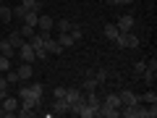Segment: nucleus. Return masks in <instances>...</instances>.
Segmentation results:
<instances>
[{
  "mask_svg": "<svg viewBox=\"0 0 157 118\" xmlns=\"http://www.w3.org/2000/svg\"><path fill=\"white\" fill-rule=\"evenodd\" d=\"M16 55L21 58L24 63H34V61H37V55H34V47L29 45V42H24V45L18 47V53H16Z\"/></svg>",
  "mask_w": 157,
  "mask_h": 118,
  "instance_id": "nucleus-1",
  "label": "nucleus"
},
{
  "mask_svg": "<svg viewBox=\"0 0 157 118\" xmlns=\"http://www.w3.org/2000/svg\"><path fill=\"white\" fill-rule=\"evenodd\" d=\"M141 76H144V81L147 84H155V79H157V61L152 58L149 63H147V68L141 71Z\"/></svg>",
  "mask_w": 157,
  "mask_h": 118,
  "instance_id": "nucleus-2",
  "label": "nucleus"
},
{
  "mask_svg": "<svg viewBox=\"0 0 157 118\" xmlns=\"http://www.w3.org/2000/svg\"><path fill=\"white\" fill-rule=\"evenodd\" d=\"M118 97H121V108H123V105H134V102H139V95H136L134 89H121V92H118Z\"/></svg>",
  "mask_w": 157,
  "mask_h": 118,
  "instance_id": "nucleus-3",
  "label": "nucleus"
},
{
  "mask_svg": "<svg viewBox=\"0 0 157 118\" xmlns=\"http://www.w3.org/2000/svg\"><path fill=\"white\" fill-rule=\"evenodd\" d=\"M118 32H131V29H134V16H131V13H123V16L118 18Z\"/></svg>",
  "mask_w": 157,
  "mask_h": 118,
  "instance_id": "nucleus-4",
  "label": "nucleus"
},
{
  "mask_svg": "<svg viewBox=\"0 0 157 118\" xmlns=\"http://www.w3.org/2000/svg\"><path fill=\"white\" fill-rule=\"evenodd\" d=\"M97 116H102V118H118V116H121V110H118V108L105 105V102H100V108H97Z\"/></svg>",
  "mask_w": 157,
  "mask_h": 118,
  "instance_id": "nucleus-5",
  "label": "nucleus"
},
{
  "mask_svg": "<svg viewBox=\"0 0 157 118\" xmlns=\"http://www.w3.org/2000/svg\"><path fill=\"white\" fill-rule=\"evenodd\" d=\"M16 73H18V79H21V81H29V79L34 76V68H32V63H21V66L16 68Z\"/></svg>",
  "mask_w": 157,
  "mask_h": 118,
  "instance_id": "nucleus-6",
  "label": "nucleus"
},
{
  "mask_svg": "<svg viewBox=\"0 0 157 118\" xmlns=\"http://www.w3.org/2000/svg\"><path fill=\"white\" fill-rule=\"evenodd\" d=\"M16 47L8 42V39H0V55H6V58H16Z\"/></svg>",
  "mask_w": 157,
  "mask_h": 118,
  "instance_id": "nucleus-7",
  "label": "nucleus"
},
{
  "mask_svg": "<svg viewBox=\"0 0 157 118\" xmlns=\"http://www.w3.org/2000/svg\"><path fill=\"white\" fill-rule=\"evenodd\" d=\"M45 50L50 53V55H60V53H63V47H60V42H58V39H50V37H47Z\"/></svg>",
  "mask_w": 157,
  "mask_h": 118,
  "instance_id": "nucleus-8",
  "label": "nucleus"
},
{
  "mask_svg": "<svg viewBox=\"0 0 157 118\" xmlns=\"http://www.w3.org/2000/svg\"><path fill=\"white\" fill-rule=\"evenodd\" d=\"M37 26L42 29V32H50V29H55V21H52V16H42V13H39Z\"/></svg>",
  "mask_w": 157,
  "mask_h": 118,
  "instance_id": "nucleus-9",
  "label": "nucleus"
},
{
  "mask_svg": "<svg viewBox=\"0 0 157 118\" xmlns=\"http://www.w3.org/2000/svg\"><path fill=\"white\" fill-rule=\"evenodd\" d=\"M21 21L26 24V26H34V29H37V21H39V11H26V16H24Z\"/></svg>",
  "mask_w": 157,
  "mask_h": 118,
  "instance_id": "nucleus-10",
  "label": "nucleus"
},
{
  "mask_svg": "<svg viewBox=\"0 0 157 118\" xmlns=\"http://www.w3.org/2000/svg\"><path fill=\"white\" fill-rule=\"evenodd\" d=\"M6 39H8V42H11V45H13V47H16V50H18V47H21V45H24V42H26V39H24V37H21V32H11V34H8V37H6Z\"/></svg>",
  "mask_w": 157,
  "mask_h": 118,
  "instance_id": "nucleus-11",
  "label": "nucleus"
},
{
  "mask_svg": "<svg viewBox=\"0 0 157 118\" xmlns=\"http://www.w3.org/2000/svg\"><path fill=\"white\" fill-rule=\"evenodd\" d=\"M81 97H84V92H81V89H68V87H66V102H68V105L76 102V100H81Z\"/></svg>",
  "mask_w": 157,
  "mask_h": 118,
  "instance_id": "nucleus-12",
  "label": "nucleus"
},
{
  "mask_svg": "<svg viewBox=\"0 0 157 118\" xmlns=\"http://www.w3.org/2000/svg\"><path fill=\"white\" fill-rule=\"evenodd\" d=\"M58 42H60V47H63V50H66V47H73V45H76V42H73V37H71L68 32H60Z\"/></svg>",
  "mask_w": 157,
  "mask_h": 118,
  "instance_id": "nucleus-13",
  "label": "nucleus"
},
{
  "mask_svg": "<svg viewBox=\"0 0 157 118\" xmlns=\"http://www.w3.org/2000/svg\"><path fill=\"white\" fill-rule=\"evenodd\" d=\"M11 18H13V11L6 6V3H0V21H3V24H8Z\"/></svg>",
  "mask_w": 157,
  "mask_h": 118,
  "instance_id": "nucleus-14",
  "label": "nucleus"
},
{
  "mask_svg": "<svg viewBox=\"0 0 157 118\" xmlns=\"http://www.w3.org/2000/svg\"><path fill=\"white\" fill-rule=\"evenodd\" d=\"M92 76H94L97 87H102V84L107 81V71H105V68H97V71H92Z\"/></svg>",
  "mask_w": 157,
  "mask_h": 118,
  "instance_id": "nucleus-15",
  "label": "nucleus"
},
{
  "mask_svg": "<svg viewBox=\"0 0 157 118\" xmlns=\"http://www.w3.org/2000/svg\"><path fill=\"white\" fill-rule=\"evenodd\" d=\"M97 89V81H94V76L92 73H86V79H84V87H81V92H94Z\"/></svg>",
  "mask_w": 157,
  "mask_h": 118,
  "instance_id": "nucleus-16",
  "label": "nucleus"
},
{
  "mask_svg": "<svg viewBox=\"0 0 157 118\" xmlns=\"http://www.w3.org/2000/svg\"><path fill=\"white\" fill-rule=\"evenodd\" d=\"M102 102H105V105H110V108H118V110H121V97H118L115 92H110V95H107Z\"/></svg>",
  "mask_w": 157,
  "mask_h": 118,
  "instance_id": "nucleus-17",
  "label": "nucleus"
},
{
  "mask_svg": "<svg viewBox=\"0 0 157 118\" xmlns=\"http://www.w3.org/2000/svg\"><path fill=\"white\" fill-rule=\"evenodd\" d=\"M52 113H58V116L68 113V102L66 100H55V102H52Z\"/></svg>",
  "mask_w": 157,
  "mask_h": 118,
  "instance_id": "nucleus-18",
  "label": "nucleus"
},
{
  "mask_svg": "<svg viewBox=\"0 0 157 118\" xmlns=\"http://www.w3.org/2000/svg\"><path fill=\"white\" fill-rule=\"evenodd\" d=\"M26 89L32 92V95H37V97H42V92H45V87L39 84V81H32V84H26Z\"/></svg>",
  "mask_w": 157,
  "mask_h": 118,
  "instance_id": "nucleus-19",
  "label": "nucleus"
},
{
  "mask_svg": "<svg viewBox=\"0 0 157 118\" xmlns=\"http://www.w3.org/2000/svg\"><path fill=\"white\" fill-rule=\"evenodd\" d=\"M21 6L26 8V11H39V6H42V0H21Z\"/></svg>",
  "mask_w": 157,
  "mask_h": 118,
  "instance_id": "nucleus-20",
  "label": "nucleus"
},
{
  "mask_svg": "<svg viewBox=\"0 0 157 118\" xmlns=\"http://www.w3.org/2000/svg\"><path fill=\"white\" fill-rule=\"evenodd\" d=\"M105 37L110 39V42L118 37V26H115V24H107V26H105Z\"/></svg>",
  "mask_w": 157,
  "mask_h": 118,
  "instance_id": "nucleus-21",
  "label": "nucleus"
},
{
  "mask_svg": "<svg viewBox=\"0 0 157 118\" xmlns=\"http://www.w3.org/2000/svg\"><path fill=\"white\" fill-rule=\"evenodd\" d=\"M6 79H8V84H21V79H18V73L13 71V68H8V71H6Z\"/></svg>",
  "mask_w": 157,
  "mask_h": 118,
  "instance_id": "nucleus-22",
  "label": "nucleus"
},
{
  "mask_svg": "<svg viewBox=\"0 0 157 118\" xmlns=\"http://www.w3.org/2000/svg\"><path fill=\"white\" fill-rule=\"evenodd\" d=\"M78 116H81V118H92V116H97V108H92V105H84Z\"/></svg>",
  "mask_w": 157,
  "mask_h": 118,
  "instance_id": "nucleus-23",
  "label": "nucleus"
},
{
  "mask_svg": "<svg viewBox=\"0 0 157 118\" xmlns=\"http://www.w3.org/2000/svg\"><path fill=\"white\" fill-rule=\"evenodd\" d=\"M73 24L68 21V18H60V21H55V29H60V32H71Z\"/></svg>",
  "mask_w": 157,
  "mask_h": 118,
  "instance_id": "nucleus-24",
  "label": "nucleus"
},
{
  "mask_svg": "<svg viewBox=\"0 0 157 118\" xmlns=\"http://www.w3.org/2000/svg\"><path fill=\"white\" fill-rule=\"evenodd\" d=\"M68 34H71V37H73V42H81V37H84V32H81V29L76 26V24H73V26H71V32H68Z\"/></svg>",
  "mask_w": 157,
  "mask_h": 118,
  "instance_id": "nucleus-25",
  "label": "nucleus"
},
{
  "mask_svg": "<svg viewBox=\"0 0 157 118\" xmlns=\"http://www.w3.org/2000/svg\"><path fill=\"white\" fill-rule=\"evenodd\" d=\"M8 68H13V66H11V58H6V55H0V73H6Z\"/></svg>",
  "mask_w": 157,
  "mask_h": 118,
  "instance_id": "nucleus-26",
  "label": "nucleus"
},
{
  "mask_svg": "<svg viewBox=\"0 0 157 118\" xmlns=\"http://www.w3.org/2000/svg\"><path fill=\"white\" fill-rule=\"evenodd\" d=\"M126 47H131V50H136V47H139V37H136L134 32H128V45Z\"/></svg>",
  "mask_w": 157,
  "mask_h": 118,
  "instance_id": "nucleus-27",
  "label": "nucleus"
},
{
  "mask_svg": "<svg viewBox=\"0 0 157 118\" xmlns=\"http://www.w3.org/2000/svg\"><path fill=\"white\" fill-rule=\"evenodd\" d=\"M52 97H55V100H66V87H55V89H52Z\"/></svg>",
  "mask_w": 157,
  "mask_h": 118,
  "instance_id": "nucleus-28",
  "label": "nucleus"
},
{
  "mask_svg": "<svg viewBox=\"0 0 157 118\" xmlns=\"http://www.w3.org/2000/svg\"><path fill=\"white\" fill-rule=\"evenodd\" d=\"M141 100H144V102H149V105H157V95H155V92H152V89L147 92V95L141 97Z\"/></svg>",
  "mask_w": 157,
  "mask_h": 118,
  "instance_id": "nucleus-29",
  "label": "nucleus"
},
{
  "mask_svg": "<svg viewBox=\"0 0 157 118\" xmlns=\"http://www.w3.org/2000/svg\"><path fill=\"white\" fill-rule=\"evenodd\" d=\"M8 79H6V73H0V95H6V89H8Z\"/></svg>",
  "mask_w": 157,
  "mask_h": 118,
  "instance_id": "nucleus-30",
  "label": "nucleus"
},
{
  "mask_svg": "<svg viewBox=\"0 0 157 118\" xmlns=\"http://www.w3.org/2000/svg\"><path fill=\"white\" fill-rule=\"evenodd\" d=\"M18 32H21V37L26 39V37H32V34H34V26H26V24H24V26L18 29Z\"/></svg>",
  "mask_w": 157,
  "mask_h": 118,
  "instance_id": "nucleus-31",
  "label": "nucleus"
},
{
  "mask_svg": "<svg viewBox=\"0 0 157 118\" xmlns=\"http://www.w3.org/2000/svg\"><path fill=\"white\" fill-rule=\"evenodd\" d=\"M13 16H16V18H24V16H26V8H24V6H16V8H13Z\"/></svg>",
  "mask_w": 157,
  "mask_h": 118,
  "instance_id": "nucleus-32",
  "label": "nucleus"
},
{
  "mask_svg": "<svg viewBox=\"0 0 157 118\" xmlns=\"http://www.w3.org/2000/svg\"><path fill=\"white\" fill-rule=\"evenodd\" d=\"M144 68H147V63H144V61L134 63V73H139V76H141V71H144Z\"/></svg>",
  "mask_w": 157,
  "mask_h": 118,
  "instance_id": "nucleus-33",
  "label": "nucleus"
},
{
  "mask_svg": "<svg viewBox=\"0 0 157 118\" xmlns=\"http://www.w3.org/2000/svg\"><path fill=\"white\" fill-rule=\"evenodd\" d=\"M107 6H121V0H107Z\"/></svg>",
  "mask_w": 157,
  "mask_h": 118,
  "instance_id": "nucleus-34",
  "label": "nucleus"
},
{
  "mask_svg": "<svg viewBox=\"0 0 157 118\" xmlns=\"http://www.w3.org/2000/svg\"><path fill=\"white\" fill-rule=\"evenodd\" d=\"M131 3H134V0H121V6H131Z\"/></svg>",
  "mask_w": 157,
  "mask_h": 118,
  "instance_id": "nucleus-35",
  "label": "nucleus"
},
{
  "mask_svg": "<svg viewBox=\"0 0 157 118\" xmlns=\"http://www.w3.org/2000/svg\"><path fill=\"white\" fill-rule=\"evenodd\" d=\"M3 97H6V95H0V100H3Z\"/></svg>",
  "mask_w": 157,
  "mask_h": 118,
  "instance_id": "nucleus-36",
  "label": "nucleus"
},
{
  "mask_svg": "<svg viewBox=\"0 0 157 118\" xmlns=\"http://www.w3.org/2000/svg\"><path fill=\"white\" fill-rule=\"evenodd\" d=\"M0 3H3V0H0Z\"/></svg>",
  "mask_w": 157,
  "mask_h": 118,
  "instance_id": "nucleus-37",
  "label": "nucleus"
}]
</instances>
